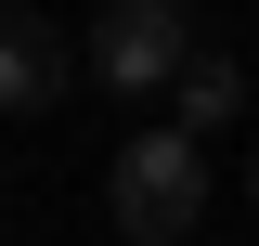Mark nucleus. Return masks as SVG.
<instances>
[{"label": "nucleus", "instance_id": "obj_4", "mask_svg": "<svg viewBox=\"0 0 259 246\" xmlns=\"http://www.w3.org/2000/svg\"><path fill=\"white\" fill-rule=\"evenodd\" d=\"M233 117H246V65H233V52H194L182 91H168V130H182V143H221Z\"/></svg>", "mask_w": 259, "mask_h": 246}, {"label": "nucleus", "instance_id": "obj_5", "mask_svg": "<svg viewBox=\"0 0 259 246\" xmlns=\"http://www.w3.org/2000/svg\"><path fill=\"white\" fill-rule=\"evenodd\" d=\"M246 182H259V169H246Z\"/></svg>", "mask_w": 259, "mask_h": 246}, {"label": "nucleus", "instance_id": "obj_2", "mask_svg": "<svg viewBox=\"0 0 259 246\" xmlns=\"http://www.w3.org/2000/svg\"><path fill=\"white\" fill-rule=\"evenodd\" d=\"M182 65H194V26H182V0H104L91 13V78L104 91H182Z\"/></svg>", "mask_w": 259, "mask_h": 246}, {"label": "nucleus", "instance_id": "obj_1", "mask_svg": "<svg viewBox=\"0 0 259 246\" xmlns=\"http://www.w3.org/2000/svg\"><path fill=\"white\" fill-rule=\"evenodd\" d=\"M104 194H117V233H130V246H182L194 220H207V143H182V130H130L117 169H104Z\"/></svg>", "mask_w": 259, "mask_h": 246}, {"label": "nucleus", "instance_id": "obj_3", "mask_svg": "<svg viewBox=\"0 0 259 246\" xmlns=\"http://www.w3.org/2000/svg\"><path fill=\"white\" fill-rule=\"evenodd\" d=\"M39 104H65V39L26 0H0V117H39Z\"/></svg>", "mask_w": 259, "mask_h": 246}]
</instances>
